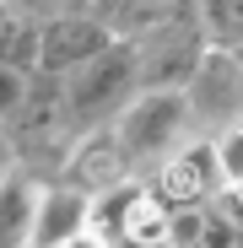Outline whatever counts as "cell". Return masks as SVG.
I'll list each match as a JSON object with an SVG mask.
<instances>
[{
  "mask_svg": "<svg viewBox=\"0 0 243 248\" xmlns=\"http://www.w3.org/2000/svg\"><path fill=\"white\" fill-rule=\"evenodd\" d=\"M0 135H6V124H0Z\"/></svg>",
  "mask_w": 243,
  "mask_h": 248,
  "instance_id": "obj_16",
  "label": "cell"
},
{
  "mask_svg": "<svg viewBox=\"0 0 243 248\" xmlns=\"http://www.w3.org/2000/svg\"><path fill=\"white\" fill-rule=\"evenodd\" d=\"M227 54H232V60H238V65H243V44H238V49H227Z\"/></svg>",
  "mask_w": 243,
  "mask_h": 248,
  "instance_id": "obj_15",
  "label": "cell"
},
{
  "mask_svg": "<svg viewBox=\"0 0 243 248\" xmlns=\"http://www.w3.org/2000/svg\"><path fill=\"white\" fill-rule=\"evenodd\" d=\"M135 178H141V173H135L125 140H119V130H92V135L76 140L60 184L76 189V194H87V200H103V194L125 189V184H135Z\"/></svg>",
  "mask_w": 243,
  "mask_h": 248,
  "instance_id": "obj_8",
  "label": "cell"
},
{
  "mask_svg": "<svg viewBox=\"0 0 243 248\" xmlns=\"http://www.w3.org/2000/svg\"><path fill=\"white\" fill-rule=\"evenodd\" d=\"M135 97H141V54H135V44H113L87 70L65 76V113L76 124V135L113 130L119 113H125Z\"/></svg>",
  "mask_w": 243,
  "mask_h": 248,
  "instance_id": "obj_1",
  "label": "cell"
},
{
  "mask_svg": "<svg viewBox=\"0 0 243 248\" xmlns=\"http://www.w3.org/2000/svg\"><path fill=\"white\" fill-rule=\"evenodd\" d=\"M38 189L32 178H11L0 189V248H32V216H38Z\"/></svg>",
  "mask_w": 243,
  "mask_h": 248,
  "instance_id": "obj_11",
  "label": "cell"
},
{
  "mask_svg": "<svg viewBox=\"0 0 243 248\" xmlns=\"http://www.w3.org/2000/svg\"><path fill=\"white\" fill-rule=\"evenodd\" d=\"M92 227V200L76 194L65 184H49L38 194V216H32V248H70L76 237H87Z\"/></svg>",
  "mask_w": 243,
  "mask_h": 248,
  "instance_id": "obj_9",
  "label": "cell"
},
{
  "mask_svg": "<svg viewBox=\"0 0 243 248\" xmlns=\"http://www.w3.org/2000/svg\"><path fill=\"white\" fill-rule=\"evenodd\" d=\"M44 60V6H0V70L38 76Z\"/></svg>",
  "mask_w": 243,
  "mask_h": 248,
  "instance_id": "obj_10",
  "label": "cell"
},
{
  "mask_svg": "<svg viewBox=\"0 0 243 248\" xmlns=\"http://www.w3.org/2000/svg\"><path fill=\"white\" fill-rule=\"evenodd\" d=\"M184 97H189V113H194L200 140L227 135L232 124H243V65L227 49H211L206 60H200L194 81L184 87Z\"/></svg>",
  "mask_w": 243,
  "mask_h": 248,
  "instance_id": "obj_7",
  "label": "cell"
},
{
  "mask_svg": "<svg viewBox=\"0 0 243 248\" xmlns=\"http://www.w3.org/2000/svg\"><path fill=\"white\" fill-rule=\"evenodd\" d=\"M119 38L108 32L103 6H44V60L38 76H76L92 60H103Z\"/></svg>",
  "mask_w": 243,
  "mask_h": 248,
  "instance_id": "obj_5",
  "label": "cell"
},
{
  "mask_svg": "<svg viewBox=\"0 0 243 248\" xmlns=\"http://www.w3.org/2000/svg\"><path fill=\"white\" fill-rule=\"evenodd\" d=\"M151 194L168 205L173 216H189V211H211V205L222 200L227 178H222V162H216V146L211 140H194L184 146L178 156H168L157 173H146Z\"/></svg>",
  "mask_w": 243,
  "mask_h": 248,
  "instance_id": "obj_6",
  "label": "cell"
},
{
  "mask_svg": "<svg viewBox=\"0 0 243 248\" xmlns=\"http://www.w3.org/2000/svg\"><path fill=\"white\" fill-rule=\"evenodd\" d=\"M113 130H119V140H125V151H130V162H135L141 178L157 173L168 156H178L184 146L200 140L184 92H141L125 113H119Z\"/></svg>",
  "mask_w": 243,
  "mask_h": 248,
  "instance_id": "obj_2",
  "label": "cell"
},
{
  "mask_svg": "<svg viewBox=\"0 0 243 248\" xmlns=\"http://www.w3.org/2000/svg\"><path fill=\"white\" fill-rule=\"evenodd\" d=\"M11 178H16V146H11V135H0V189Z\"/></svg>",
  "mask_w": 243,
  "mask_h": 248,
  "instance_id": "obj_13",
  "label": "cell"
},
{
  "mask_svg": "<svg viewBox=\"0 0 243 248\" xmlns=\"http://www.w3.org/2000/svg\"><path fill=\"white\" fill-rule=\"evenodd\" d=\"M70 248H108V243H97V237H92V232H87V237H76V243H70Z\"/></svg>",
  "mask_w": 243,
  "mask_h": 248,
  "instance_id": "obj_14",
  "label": "cell"
},
{
  "mask_svg": "<svg viewBox=\"0 0 243 248\" xmlns=\"http://www.w3.org/2000/svg\"><path fill=\"white\" fill-rule=\"evenodd\" d=\"M87 232L108 248H173V211L151 194L146 178H135L125 189L92 200V227Z\"/></svg>",
  "mask_w": 243,
  "mask_h": 248,
  "instance_id": "obj_4",
  "label": "cell"
},
{
  "mask_svg": "<svg viewBox=\"0 0 243 248\" xmlns=\"http://www.w3.org/2000/svg\"><path fill=\"white\" fill-rule=\"evenodd\" d=\"M27 92H32V76L0 70V124H11V119L27 108Z\"/></svg>",
  "mask_w": 243,
  "mask_h": 248,
  "instance_id": "obj_12",
  "label": "cell"
},
{
  "mask_svg": "<svg viewBox=\"0 0 243 248\" xmlns=\"http://www.w3.org/2000/svg\"><path fill=\"white\" fill-rule=\"evenodd\" d=\"M135 54H141V92H184L200 60L211 54L206 27H200V6H173L168 22L135 44Z\"/></svg>",
  "mask_w": 243,
  "mask_h": 248,
  "instance_id": "obj_3",
  "label": "cell"
}]
</instances>
